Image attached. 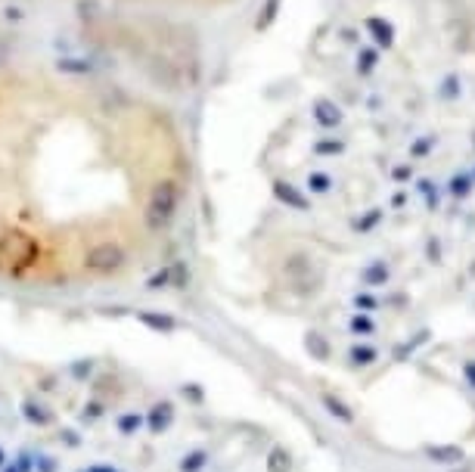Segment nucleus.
<instances>
[{
  "instance_id": "obj_1",
  "label": "nucleus",
  "mask_w": 475,
  "mask_h": 472,
  "mask_svg": "<svg viewBox=\"0 0 475 472\" xmlns=\"http://www.w3.org/2000/svg\"><path fill=\"white\" fill-rule=\"evenodd\" d=\"M187 183L171 103L66 62H0V277L72 286L140 270Z\"/></svg>"
},
{
  "instance_id": "obj_2",
  "label": "nucleus",
  "mask_w": 475,
  "mask_h": 472,
  "mask_svg": "<svg viewBox=\"0 0 475 472\" xmlns=\"http://www.w3.org/2000/svg\"><path fill=\"white\" fill-rule=\"evenodd\" d=\"M370 28L376 31V41H379V44H391V28H388V25H382L379 19H370Z\"/></svg>"
}]
</instances>
